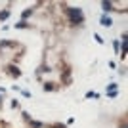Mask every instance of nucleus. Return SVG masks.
<instances>
[{"label":"nucleus","instance_id":"2eb2a0df","mask_svg":"<svg viewBox=\"0 0 128 128\" xmlns=\"http://www.w3.org/2000/svg\"><path fill=\"white\" fill-rule=\"evenodd\" d=\"M118 92H107V98H117Z\"/></svg>","mask_w":128,"mask_h":128},{"label":"nucleus","instance_id":"1a4fd4ad","mask_svg":"<svg viewBox=\"0 0 128 128\" xmlns=\"http://www.w3.org/2000/svg\"><path fill=\"white\" fill-rule=\"evenodd\" d=\"M14 27H16V29H29V23H27V21H19V23H16Z\"/></svg>","mask_w":128,"mask_h":128},{"label":"nucleus","instance_id":"aec40b11","mask_svg":"<svg viewBox=\"0 0 128 128\" xmlns=\"http://www.w3.org/2000/svg\"><path fill=\"white\" fill-rule=\"evenodd\" d=\"M0 103H2V96H0Z\"/></svg>","mask_w":128,"mask_h":128},{"label":"nucleus","instance_id":"39448f33","mask_svg":"<svg viewBox=\"0 0 128 128\" xmlns=\"http://www.w3.org/2000/svg\"><path fill=\"white\" fill-rule=\"evenodd\" d=\"M8 73H10L12 76H16V78H17V76H21V71L17 69V67H8Z\"/></svg>","mask_w":128,"mask_h":128},{"label":"nucleus","instance_id":"4468645a","mask_svg":"<svg viewBox=\"0 0 128 128\" xmlns=\"http://www.w3.org/2000/svg\"><path fill=\"white\" fill-rule=\"evenodd\" d=\"M94 38H96V42H98V44H103V38L100 36V34H94Z\"/></svg>","mask_w":128,"mask_h":128},{"label":"nucleus","instance_id":"20e7f679","mask_svg":"<svg viewBox=\"0 0 128 128\" xmlns=\"http://www.w3.org/2000/svg\"><path fill=\"white\" fill-rule=\"evenodd\" d=\"M42 88H44L46 92H54L56 88H58V86H56V82H44V84H42Z\"/></svg>","mask_w":128,"mask_h":128},{"label":"nucleus","instance_id":"f257e3e1","mask_svg":"<svg viewBox=\"0 0 128 128\" xmlns=\"http://www.w3.org/2000/svg\"><path fill=\"white\" fill-rule=\"evenodd\" d=\"M65 12H67V16H69V23L78 25V27L84 23V14H82L80 8H65Z\"/></svg>","mask_w":128,"mask_h":128},{"label":"nucleus","instance_id":"f3484780","mask_svg":"<svg viewBox=\"0 0 128 128\" xmlns=\"http://www.w3.org/2000/svg\"><path fill=\"white\" fill-rule=\"evenodd\" d=\"M12 107H14V109H16V107H19V102H17V100H12Z\"/></svg>","mask_w":128,"mask_h":128},{"label":"nucleus","instance_id":"f8f14e48","mask_svg":"<svg viewBox=\"0 0 128 128\" xmlns=\"http://www.w3.org/2000/svg\"><path fill=\"white\" fill-rule=\"evenodd\" d=\"M117 86H118V84H115V82L107 84V92H117Z\"/></svg>","mask_w":128,"mask_h":128},{"label":"nucleus","instance_id":"6e6552de","mask_svg":"<svg viewBox=\"0 0 128 128\" xmlns=\"http://www.w3.org/2000/svg\"><path fill=\"white\" fill-rule=\"evenodd\" d=\"M102 8L105 12H111L113 10V2H105V0H103V2H102Z\"/></svg>","mask_w":128,"mask_h":128},{"label":"nucleus","instance_id":"f03ea898","mask_svg":"<svg viewBox=\"0 0 128 128\" xmlns=\"http://www.w3.org/2000/svg\"><path fill=\"white\" fill-rule=\"evenodd\" d=\"M100 25H102V27H111V25H113L111 17H109V16H102V19H100Z\"/></svg>","mask_w":128,"mask_h":128},{"label":"nucleus","instance_id":"423d86ee","mask_svg":"<svg viewBox=\"0 0 128 128\" xmlns=\"http://www.w3.org/2000/svg\"><path fill=\"white\" fill-rule=\"evenodd\" d=\"M0 48H16V42H10V40H2V42H0Z\"/></svg>","mask_w":128,"mask_h":128},{"label":"nucleus","instance_id":"a211bd4d","mask_svg":"<svg viewBox=\"0 0 128 128\" xmlns=\"http://www.w3.org/2000/svg\"><path fill=\"white\" fill-rule=\"evenodd\" d=\"M54 128H67L65 124H54Z\"/></svg>","mask_w":128,"mask_h":128},{"label":"nucleus","instance_id":"9d476101","mask_svg":"<svg viewBox=\"0 0 128 128\" xmlns=\"http://www.w3.org/2000/svg\"><path fill=\"white\" fill-rule=\"evenodd\" d=\"M31 14H32V10H31V8H29V10H23V14H21V21H25V19H27L29 16H31Z\"/></svg>","mask_w":128,"mask_h":128},{"label":"nucleus","instance_id":"0eeeda50","mask_svg":"<svg viewBox=\"0 0 128 128\" xmlns=\"http://www.w3.org/2000/svg\"><path fill=\"white\" fill-rule=\"evenodd\" d=\"M29 126L31 128H44V122H40V120H29Z\"/></svg>","mask_w":128,"mask_h":128},{"label":"nucleus","instance_id":"dca6fc26","mask_svg":"<svg viewBox=\"0 0 128 128\" xmlns=\"http://www.w3.org/2000/svg\"><path fill=\"white\" fill-rule=\"evenodd\" d=\"M21 94H23V98H31V92L29 90H21Z\"/></svg>","mask_w":128,"mask_h":128},{"label":"nucleus","instance_id":"7ed1b4c3","mask_svg":"<svg viewBox=\"0 0 128 128\" xmlns=\"http://www.w3.org/2000/svg\"><path fill=\"white\" fill-rule=\"evenodd\" d=\"M61 80H63L65 84H69V82H71V69H65V71H63V75H61Z\"/></svg>","mask_w":128,"mask_h":128},{"label":"nucleus","instance_id":"6ab92c4d","mask_svg":"<svg viewBox=\"0 0 128 128\" xmlns=\"http://www.w3.org/2000/svg\"><path fill=\"white\" fill-rule=\"evenodd\" d=\"M120 128H126V122H122V126H120Z\"/></svg>","mask_w":128,"mask_h":128},{"label":"nucleus","instance_id":"ddd939ff","mask_svg":"<svg viewBox=\"0 0 128 128\" xmlns=\"http://www.w3.org/2000/svg\"><path fill=\"white\" fill-rule=\"evenodd\" d=\"M113 48H115V54H118V40H113Z\"/></svg>","mask_w":128,"mask_h":128},{"label":"nucleus","instance_id":"9b49d317","mask_svg":"<svg viewBox=\"0 0 128 128\" xmlns=\"http://www.w3.org/2000/svg\"><path fill=\"white\" fill-rule=\"evenodd\" d=\"M8 16H10V10H2V12H0V21H4Z\"/></svg>","mask_w":128,"mask_h":128}]
</instances>
